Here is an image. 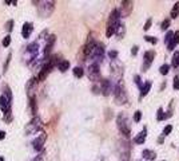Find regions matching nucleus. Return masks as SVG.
I'll return each instance as SVG.
<instances>
[{"label":"nucleus","instance_id":"obj_39","mask_svg":"<svg viewBox=\"0 0 179 161\" xmlns=\"http://www.w3.org/2000/svg\"><path fill=\"white\" fill-rule=\"evenodd\" d=\"M12 26H14V22L11 20V22H8V23H7V27H6V28H7L8 31H11V30H12Z\"/></svg>","mask_w":179,"mask_h":161},{"label":"nucleus","instance_id":"obj_20","mask_svg":"<svg viewBox=\"0 0 179 161\" xmlns=\"http://www.w3.org/2000/svg\"><path fill=\"white\" fill-rule=\"evenodd\" d=\"M145 141H146V130H143V132H140L138 136L135 137V142L136 144H143Z\"/></svg>","mask_w":179,"mask_h":161},{"label":"nucleus","instance_id":"obj_25","mask_svg":"<svg viewBox=\"0 0 179 161\" xmlns=\"http://www.w3.org/2000/svg\"><path fill=\"white\" fill-rule=\"evenodd\" d=\"M28 53H32V54L38 53V43H32V44L28 46Z\"/></svg>","mask_w":179,"mask_h":161},{"label":"nucleus","instance_id":"obj_31","mask_svg":"<svg viewBox=\"0 0 179 161\" xmlns=\"http://www.w3.org/2000/svg\"><path fill=\"white\" fill-rule=\"evenodd\" d=\"M140 118H142V113L140 112H135V114H134V121L135 122H139Z\"/></svg>","mask_w":179,"mask_h":161},{"label":"nucleus","instance_id":"obj_29","mask_svg":"<svg viewBox=\"0 0 179 161\" xmlns=\"http://www.w3.org/2000/svg\"><path fill=\"white\" fill-rule=\"evenodd\" d=\"M10 43H11V36L7 35L6 38L3 39V46H4V47H8V46H10Z\"/></svg>","mask_w":179,"mask_h":161},{"label":"nucleus","instance_id":"obj_6","mask_svg":"<svg viewBox=\"0 0 179 161\" xmlns=\"http://www.w3.org/2000/svg\"><path fill=\"white\" fill-rule=\"evenodd\" d=\"M132 1H130V0H124V1H122V7H120V11L118 10V12H119V15H120V18H127L128 15L131 14V11H132Z\"/></svg>","mask_w":179,"mask_h":161},{"label":"nucleus","instance_id":"obj_12","mask_svg":"<svg viewBox=\"0 0 179 161\" xmlns=\"http://www.w3.org/2000/svg\"><path fill=\"white\" fill-rule=\"evenodd\" d=\"M95 46H96V43H95L94 38H92V36H90L88 40H87L86 47H84V55H86V56L91 55V54H92V51H94V49H95Z\"/></svg>","mask_w":179,"mask_h":161},{"label":"nucleus","instance_id":"obj_3","mask_svg":"<svg viewBox=\"0 0 179 161\" xmlns=\"http://www.w3.org/2000/svg\"><path fill=\"white\" fill-rule=\"evenodd\" d=\"M54 8H55V3L54 1H41L40 6L38 7L39 15L41 18H48L50 15L52 14Z\"/></svg>","mask_w":179,"mask_h":161},{"label":"nucleus","instance_id":"obj_33","mask_svg":"<svg viewBox=\"0 0 179 161\" xmlns=\"http://www.w3.org/2000/svg\"><path fill=\"white\" fill-rule=\"evenodd\" d=\"M169 26H170V20H169V19H166V20L162 23V30H163V31H165V30H167V28H169Z\"/></svg>","mask_w":179,"mask_h":161},{"label":"nucleus","instance_id":"obj_19","mask_svg":"<svg viewBox=\"0 0 179 161\" xmlns=\"http://www.w3.org/2000/svg\"><path fill=\"white\" fill-rule=\"evenodd\" d=\"M58 67H59V70L60 71H67L68 70V67H70V62L68 60H60V62L58 63Z\"/></svg>","mask_w":179,"mask_h":161},{"label":"nucleus","instance_id":"obj_22","mask_svg":"<svg viewBox=\"0 0 179 161\" xmlns=\"http://www.w3.org/2000/svg\"><path fill=\"white\" fill-rule=\"evenodd\" d=\"M150 89H151V82H147V83L142 87V93H140V97H145L146 94H147L148 91H150Z\"/></svg>","mask_w":179,"mask_h":161},{"label":"nucleus","instance_id":"obj_28","mask_svg":"<svg viewBox=\"0 0 179 161\" xmlns=\"http://www.w3.org/2000/svg\"><path fill=\"white\" fill-rule=\"evenodd\" d=\"M169 69H170V66L169 65H163V66H160V74H163V75H166V74L169 73Z\"/></svg>","mask_w":179,"mask_h":161},{"label":"nucleus","instance_id":"obj_7","mask_svg":"<svg viewBox=\"0 0 179 161\" xmlns=\"http://www.w3.org/2000/svg\"><path fill=\"white\" fill-rule=\"evenodd\" d=\"M88 78H90V80H92V82L99 80L100 71H99V66H98V63H92V65H90V67H88Z\"/></svg>","mask_w":179,"mask_h":161},{"label":"nucleus","instance_id":"obj_41","mask_svg":"<svg viewBox=\"0 0 179 161\" xmlns=\"http://www.w3.org/2000/svg\"><path fill=\"white\" fill-rule=\"evenodd\" d=\"M136 53H138V47L135 46V47H132V55H136Z\"/></svg>","mask_w":179,"mask_h":161},{"label":"nucleus","instance_id":"obj_42","mask_svg":"<svg viewBox=\"0 0 179 161\" xmlns=\"http://www.w3.org/2000/svg\"><path fill=\"white\" fill-rule=\"evenodd\" d=\"M135 82H136L138 85H140V78H139V75H136V77H135Z\"/></svg>","mask_w":179,"mask_h":161},{"label":"nucleus","instance_id":"obj_8","mask_svg":"<svg viewBox=\"0 0 179 161\" xmlns=\"http://www.w3.org/2000/svg\"><path fill=\"white\" fill-rule=\"evenodd\" d=\"M40 125H41L40 118H39V117H35L31 122L25 126V134H32V133H35V132H38V130L40 129Z\"/></svg>","mask_w":179,"mask_h":161},{"label":"nucleus","instance_id":"obj_34","mask_svg":"<svg viewBox=\"0 0 179 161\" xmlns=\"http://www.w3.org/2000/svg\"><path fill=\"white\" fill-rule=\"evenodd\" d=\"M145 39H146V40H147V42L154 43V44H155V43H156V42H158V40H156V39H155V38H152V36H145Z\"/></svg>","mask_w":179,"mask_h":161},{"label":"nucleus","instance_id":"obj_5","mask_svg":"<svg viewBox=\"0 0 179 161\" xmlns=\"http://www.w3.org/2000/svg\"><path fill=\"white\" fill-rule=\"evenodd\" d=\"M116 124H118V128H119V130L122 132V134H124L126 137L130 136L131 130H130V126H128L127 124V119H126V116H123V114H119L116 118Z\"/></svg>","mask_w":179,"mask_h":161},{"label":"nucleus","instance_id":"obj_17","mask_svg":"<svg viewBox=\"0 0 179 161\" xmlns=\"http://www.w3.org/2000/svg\"><path fill=\"white\" fill-rule=\"evenodd\" d=\"M115 34L118 35V38L119 39H123L124 35H126V27H124V24H120V23H119V26H118Z\"/></svg>","mask_w":179,"mask_h":161},{"label":"nucleus","instance_id":"obj_14","mask_svg":"<svg viewBox=\"0 0 179 161\" xmlns=\"http://www.w3.org/2000/svg\"><path fill=\"white\" fill-rule=\"evenodd\" d=\"M100 91L103 93V95L111 94V82L108 79H103L100 82Z\"/></svg>","mask_w":179,"mask_h":161},{"label":"nucleus","instance_id":"obj_4","mask_svg":"<svg viewBox=\"0 0 179 161\" xmlns=\"http://www.w3.org/2000/svg\"><path fill=\"white\" fill-rule=\"evenodd\" d=\"M118 153L123 161L130 160V144H128V141L122 140L118 142Z\"/></svg>","mask_w":179,"mask_h":161},{"label":"nucleus","instance_id":"obj_36","mask_svg":"<svg viewBox=\"0 0 179 161\" xmlns=\"http://www.w3.org/2000/svg\"><path fill=\"white\" fill-rule=\"evenodd\" d=\"M174 89L179 90V78L178 77H175V79H174Z\"/></svg>","mask_w":179,"mask_h":161},{"label":"nucleus","instance_id":"obj_24","mask_svg":"<svg viewBox=\"0 0 179 161\" xmlns=\"http://www.w3.org/2000/svg\"><path fill=\"white\" fill-rule=\"evenodd\" d=\"M172 66L174 67L179 66V51H175V54L172 55Z\"/></svg>","mask_w":179,"mask_h":161},{"label":"nucleus","instance_id":"obj_9","mask_svg":"<svg viewBox=\"0 0 179 161\" xmlns=\"http://www.w3.org/2000/svg\"><path fill=\"white\" fill-rule=\"evenodd\" d=\"M45 138H47V134H45L44 132L39 134L38 138H35L34 142H32V145H34V149H35V151L40 152L41 149H43V145H44V142H45Z\"/></svg>","mask_w":179,"mask_h":161},{"label":"nucleus","instance_id":"obj_38","mask_svg":"<svg viewBox=\"0 0 179 161\" xmlns=\"http://www.w3.org/2000/svg\"><path fill=\"white\" fill-rule=\"evenodd\" d=\"M108 55H110V58H111V59H116L118 53H116V51H110V54H108Z\"/></svg>","mask_w":179,"mask_h":161},{"label":"nucleus","instance_id":"obj_1","mask_svg":"<svg viewBox=\"0 0 179 161\" xmlns=\"http://www.w3.org/2000/svg\"><path fill=\"white\" fill-rule=\"evenodd\" d=\"M119 20H120V15H119L118 10H114L111 12L110 19H108V24H107V31H106L107 38H111V35L115 34L118 26H119Z\"/></svg>","mask_w":179,"mask_h":161},{"label":"nucleus","instance_id":"obj_21","mask_svg":"<svg viewBox=\"0 0 179 161\" xmlns=\"http://www.w3.org/2000/svg\"><path fill=\"white\" fill-rule=\"evenodd\" d=\"M179 16V3H175V6H174V8L171 10V18L175 19Z\"/></svg>","mask_w":179,"mask_h":161},{"label":"nucleus","instance_id":"obj_35","mask_svg":"<svg viewBox=\"0 0 179 161\" xmlns=\"http://www.w3.org/2000/svg\"><path fill=\"white\" fill-rule=\"evenodd\" d=\"M162 119H163V109L160 108L158 110V121H162Z\"/></svg>","mask_w":179,"mask_h":161},{"label":"nucleus","instance_id":"obj_13","mask_svg":"<svg viewBox=\"0 0 179 161\" xmlns=\"http://www.w3.org/2000/svg\"><path fill=\"white\" fill-rule=\"evenodd\" d=\"M52 65H51V62H47L44 65V66H43V69H41V71H40V74H39V80H44L45 78H47V75H48L50 74V71H51V69H52Z\"/></svg>","mask_w":179,"mask_h":161},{"label":"nucleus","instance_id":"obj_44","mask_svg":"<svg viewBox=\"0 0 179 161\" xmlns=\"http://www.w3.org/2000/svg\"><path fill=\"white\" fill-rule=\"evenodd\" d=\"M0 161H4V158H3V157H0Z\"/></svg>","mask_w":179,"mask_h":161},{"label":"nucleus","instance_id":"obj_11","mask_svg":"<svg viewBox=\"0 0 179 161\" xmlns=\"http://www.w3.org/2000/svg\"><path fill=\"white\" fill-rule=\"evenodd\" d=\"M10 108H11V99H8L6 95H1L0 97V109L4 114H7L10 112Z\"/></svg>","mask_w":179,"mask_h":161},{"label":"nucleus","instance_id":"obj_40","mask_svg":"<svg viewBox=\"0 0 179 161\" xmlns=\"http://www.w3.org/2000/svg\"><path fill=\"white\" fill-rule=\"evenodd\" d=\"M175 43H174V40H171V42L169 43V50H174V47H175Z\"/></svg>","mask_w":179,"mask_h":161},{"label":"nucleus","instance_id":"obj_30","mask_svg":"<svg viewBox=\"0 0 179 161\" xmlns=\"http://www.w3.org/2000/svg\"><path fill=\"white\" fill-rule=\"evenodd\" d=\"M171 130H172V126L171 125H167L165 128V130H163V136H167V134L171 133Z\"/></svg>","mask_w":179,"mask_h":161},{"label":"nucleus","instance_id":"obj_18","mask_svg":"<svg viewBox=\"0 0 179 161\" xmlns=\"http://www.w3.org/2000/svg\"><path fill=\"white\" fill-rule=\"evenodd\" d=\"M155 157H156V153L154 151H148V149L143 151V158H146V160H154Z\"/></svg>","mask_w":179,"mask_h":161},{"label":"nucleus","instance_id":"obj_2","mask_svg":"<svg viewBox=\"0 0 179 161\" xmlns=\"http://www.w3.org/2000/svg\"><path fill=\"white\" fill-rule=\"evenodd\" d=\"M115 101H116L118 105H123L127 102V94H126V89H124L123 82H119L115 87Z\"/></svg>","mask_w":179,"mask_h":161},{"label":"nucleus","instance_id":"obj_26","mask_svg":"<svg viewBox=\"0 0 179 161\" xmlns=\"http://www.w3.org/2000/svg\"><path fill=\"white\" fill-rule=\"evenodd\" d=\"M172 36H174V32H172V31L167 32V35H166V38H165V43H167V44H169V43L172 40Z\"/></svg>","mask_w":179,"mask_h":161},{"label":"nucleus","instance_id":"obj_23","mask_svg":"<svg viewBox=\"0 0 179 161\" xmlns=\"http://www.w3.org/2000/svg\"><path fill=\"white\" fill-rule=\"evenodd\" d=\"M74 75H75L76 78H82L83 75H84V71H83L82 67H75V69H74Z\"/></svg>","mask_w":179,"mask_h":161},{"label":"nucleus","instance_id":"obj_15","mask_svg":"<svg viewBox=\"0 0 179 161\" xmlns=\"http://www.w3.org/2000/svg\"><path fill=\"white\" fill-rule=\"evenodd\" d=\"M32 30H34V27H32L31 23H28V22H27V23H24V24H23V27H21V35H23V38H24V39L30 38Z\"/></svg>","mask_w":179,"mask_h":161},{"label":"nucleus","instance_id":"obj_27","mask_svg":"<svg viewBox=\"0 0 179 161\" xmlns=\"http://www.w3.org/2000/svg\"><path fill=\"white\" fill-rule=\"evenodd\" d=\"M31 110H32V114H36V101H35V97H31Z\"/></svg>","mask_w":179,"mask_h":161},{"label":"nucleus","instance_id":"obj_37","mask_svg":"<svg viewBox=\"0 0 179 161\" xmlns=\"http://www.w3.org/2000/svg\"><path fill=\"white\" fill-rule=\"evenodd\" d=\"M151 19H147V22H146V24H145V27H143V28H145V30H146V31H147V30H148V28H150V27H151Z\"/></svg>","mask_w":179,"mask_h":161},{"label":"nucleus","instance_id":"obj_32","mask_svg":"<svg viewBox=\"0 0 179 161\" xmlns=\"http://www.w3.org/2000/svg\"><path fill=\"white\" fill-rule=\"evenodd\" d=\"M172 40H174V43H175V44H178V43H179V31L174 32V36H172Z\"/></svg>","mask_w":179,"mask_h":161},{"label":"nucleus","instance_id":"obj_10","mask_svg":"<svg viewBox=\"0 0 179 161\" xmlns=\"http://www.w3.org/2000/svg\"><path fill=\"white\" fill-rule=\"evenodd\" d=\"M155 58V51L154 50H150V51H146L145 53V65H143V71H146L150 67L151 62Z\"/></svg>","mask_w":179,"mask_h":161},{"label":"nucleus","instance_id":"obj_43","mask_svg":"<svg viewBox=\"0 0 179 161\" xmlns=\"http://www.w3.org/2000/svg\"><path fill=\"white\" fill-rule=\"evenodd\" d=\"M4 137H6V132H0V140H3Z\"/></svg>","mask_w":179,"mask_h":161},{"label":"nucleus","instance_id":"obj_16","mask_svg":"<svg viewBox=\"0 0 179 161\" xmlns=\"http://www.w3.org/2000/svg\"><path fill=\"white\" fill-rule=\"evenodd\" d=\"M55 35H51L48 38V40H47V44H45V49H44V54L45 55H48L50 53H51L52 50V46H54V43H55Z\"/></svg>","mask_w":179,"mask_h":161}]
</instances>
